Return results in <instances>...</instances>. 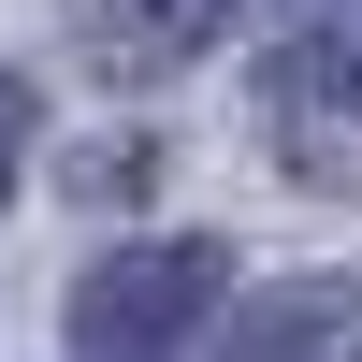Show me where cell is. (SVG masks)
<instances>
[{"label":"cell","instance_id":"obj_2","mask_svg":"<svg viewBox=\"0 0 362 362\" xmlns=\"http://www.w3.org/2000/svg\"><path fill=\"white\" fill-rule=\"evenodd\" d=\"M261 145L305 189H362V29H305L261 58Z\"/></svg>","mask_w":362,"mask_h":362},{"label":"cell","instance_id":"obj_4","mask_svg":"<svg viewBox=\"0 0 362 362\" xmlns=\"http://www.w3.org/2000/svg\"><path fill=\"white\" fill-rule=\"evenodd\" d=\"M247 362H362V276H290V290H261Z\"/></svg>","mask_w":362,"mask_h":362},{"label":"cell","instance_id":"obj_1","mask_svg":"<svg viewBox=\"0 0 362 362\" xmlns=\"http://www.w3.org/2000/svg\"><path fill=\"white\" fill-rule=\"evenodd\" d=\"M218 290H232V247L160 232V247H116V261H87V276H73V334L102 348V362H160V348L203 334Z\"/></svg>","mask_w":362,"mask_h":362},{"label":"cell","instance_id":"obj_3","mask_svg":"<svg viewBox=\"0 0 362 362\" xmlns=\"http://www.w3.org/2000/svg\"><path fill=\"white\" fill-rule=\"evenodd\" d=\"M247 15V0H58V29H73V58L87 73H116V87H160V73H189L218 29Z\"/></svg>","mask_w":362,"mask_h":362},{"label":"cell","instance_id":"obj_5","mask_svg":"<svg viewBox=\"0 0 362 362\" xmlns=\"http://www.w3.org/2000/svg\"><path fill=\"white\" fill-rule=\"evenodd\" d=\"M15 160H29V87L0 73V189H15Z\"/></svg>","mask_w":362,"mask_h":362}]
</instances>
